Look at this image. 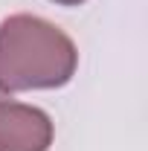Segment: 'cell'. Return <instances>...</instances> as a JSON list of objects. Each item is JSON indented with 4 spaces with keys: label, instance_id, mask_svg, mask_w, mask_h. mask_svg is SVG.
<instances>
[{
    "label": "cell",
    "instance_id": "1",
    "mask_svg": "<svg viewBox=\"0 0 148 151\" xmlns=\"http://www.w3.org/2000/svg\"><path fill=\"white\" fill-rule=\"evenodd\" d=\"M73 38L38 15H9L0 23V93L55 90L75 76Z\"/></svg>",
    "mask_w": 148,
    "mask_h": 151
},
{
    "label": "cell",
    "instance_id": "2",
    "mask_svg": "<svg viewBox=\"0 0 148 151\" xmlns=\"http://www.w3.org/2000/svg\"><path fill=\"white\" fill-rule=\"evenodd\" d=\"M55 125L50 113L0 96V151H50Z\"/></svg>",
    "mask_w": 148,
    "mask_h": 151
},
{
    "label": "cell",
    "instance_id": "3",
    "mask_svg": "<svg viewBox=\"0 0 148 151\" xmlns=\"http://www.w3.org/2000/svg\"><path fill=\"white\" fill-rule=\"evenodd\" d=\"M52 3H61V6H78V3H84V0H52Z\"/></svg>",
    "mask_w": 148,
    "mask_h": 151
}]
</instances>
